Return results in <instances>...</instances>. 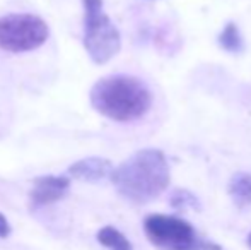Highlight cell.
Instances as JSON below:
<instances>
[{"instance_id":"12","label":"cell","mask_w":251,"mask_h":250,"mask_svg":"<svg viewBox=\"0 0 251 250\" xmlns=\"http://www.w3.org/2000/svg\"><path fill=\"white\" fill-rule=\"evenodd\" d=\"M10 233V226H9V221L5 220L2 213H0V238H7Z\"/></svg>"},{"instance_id":"8","label":"cell","mask_w":251,"mask_h":250,"mask_svg":"<svg viewBox=\"0 0 251 250\" xmlns=\"http://www.w3.org/2000/svg\"><path fill=\"white\" fill-rule=\"evenodd\" d=\"M227 192L231 195L232 202L239 209H245V207L251 206V173L239 171V173L232 175V178L229 180L227 185Z\"/></svg>"},{"instance_id":"9","label":"cell","mask_w":251,"mask_h":250,"mask_svg":"<svg viewBox=\"0 0 251 250\" xmlns=\"http://www.w3.org/2000/svg\"><path fill=\"white\" fill-rule=\"evenodd\" d=\"M98 242L109 250H133L128 238L113 226H104L98 231Z\"/></svg>"},{"instance_id":"5","label":"cell","mask_w":251,"mask_h":250,"mask_svg":"<svg viewBox=\"0 0 251 250\" xmlns=\"http://www.w3.org/2000/svg\"><path fill=\"white\" fill-rule=\"evenodd\" d=\"M48 26L34 14H9L0 17V50L24 54L48 40Z\"/></svg>"},{"instance_id":"2","label":"cell","mask_w":251,"mask_h":250,"mask_svg":"<svg viewBox=\"0 0 251 250\" xmlns=\"http://www.w3.org/2000/svg\"><path fill=\"white\" fill-rule=\"evenodd\" d=\"M91 105L102 117L115 122L142 118L152 105L149 87L139 77L111 74L98 81L91 89Z\"/></svg>"},{"instance_id":"11","label":"cell","mask_w":251,"mask_h":250,"mask_svg":"<svg viewBox=\"0 0 251 250\" xmlns=\"http://www.w3.org/2000/svg\"><path fill=\"white\" fill-rule=\"evenodd\" d=\"M171 206L175 209H179V211H185V209H197L200 211V200L193 195L190 190H185V189H179V190H175L171 194V199H169Z\"/></svg>"},{"instance_id":"10","label":"cell","mask_w":251,"mask_h":250,"mask_svg":"<svg viewBox=\"0 0 251 250\" xmlns=\"http://www.w3.org/2000/svg\"><path fill=\"white\" fill-rule=\"evenodd\" d=\"M219 45L226 52H229V54H239V52H243V48H245L243 36L234 23H229L222 29V33L219 34Z\"/></svg>"},{"instance_id":"6","label":"cell","mask_w":251,"mask_h":250,"mask_svg":"<svg viewBox=\"0 0 251 250\" xmlns=\"http://www.w3.org/2000/svg\"><path fill=\"white\" fill-rule=\"evenodd\" d=\"M69 178L67 177H55V175H45L34 180L31 189V204L34 207L48 206L62 197H65L69 190Z\"/></svg>"},{"instance_id":"7","label":"cell","mask_w":251,"mask_h":250,"mask_svg":"<svg viewBox=\"0 0 251 250\" xmlns=\"http://www.w3.org/2000/svg\"><path fill=\"white\" fill-rule=\"evenodd\" d=\"M113 165L109 160L104 158H84L80 161H75L72 167L69 168V175L77 180H84V182H100L102 178L113 175Z\"/></svg>"},{"instance_id":"3","label":"cell","mask_w":251,"mask_h":250,"mask_svg":"<svg viewBox=\"0 0 251 250\" xmlns=\"http://www.w3.org/2000/svg\"><path fill=\"white\" fill-rule=\"evenodd\" d=\"M144 231L159 250H221V245L203 238L188 221L168 214H151Z\"/></svg>"},{"instance_id":"1","label":"cell","mask_w":251,"mask_h":250,"mask_svg":"<svg viewBox=\"0 0 251 250\" xmlns=\"http://www.w3.org/2000/svg\"><path fill=\"white\" fill-rule=\"evenodd\" d=\"M111 182L126 200L147 204L168 189V160L159 149H140L113 170Z\"/></svg>"},{"instance_id":"13","label":"cell","mask_w":251,"mask_h":250,"mask_svg":"<svg viewBox=\"0 0 251 250\" xmlns=\"http://www.w3.org/2000/svg\"><path fill=\"white\" fill-rule=\"evenodd\" d=\"M248 247L251 249V233H250V237H248Z\"/></svg>"},{"instance_id":"4","label":"cell","mask_w":251,"mask_h":250,"mask_svg":"<svg viewBox=\"0 0 251 250\" xmlns=\"http://www.w3.org/2000/svg\"><path fill=\"white\" fill-rule=\"evenodd\" d=\"M84 47L91 60L101 65L118 54L122 38L102 10V0H84Z\"/></svg>"}]
</instances>
